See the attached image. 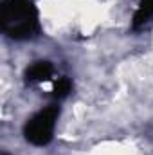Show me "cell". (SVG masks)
<instances>
[{
    "mask_svg": "<svg viewBox=\"0 0 153 155\" xmlns=\"http://www.w3.org/2000/svg\"><path fill=\"white\" fill-rule=\"evenodd\" d=\"M0 27L11 40H33L41 31L40 13L34 0H2Z\"/></svg>",
    "mask_w": 153,
    "mask_h": 155,
    "instance_id": "obj_1",
    "label": "cell"
},
{
    "mask_svg": "<svg viewBox=\"0 0 153 155\" xmlns=\"http://www.w3.org/2000/svg\"><path fill=\"white\" fill-rule=\"evenodd\" d=\"M60 117V107L49 105L31 116L24 124V137L34 146H47L54 137L56 121Z\"/></svg>",
    "mask_w": 153,
    "mask_h": 155,
    "instance_id": "obj_2",
    "label": "cell"
},
{
    "mask_svg": "<svg viewBox=\"0 0 153 155\" xmlns=\"http://www.w3.org/2000/svg\"><path fill=\"white\" fill-rule=\"evenodd\" d=\"M52 74H54L52 63L47 60H38L25 69V83H41L50 79Z\"/></svg>",
    "mask_w": 153,
    "mask_h": 155,
    "instance_id": "obj_3",
    "label": "cell"
},
{
    "mask_svg": "<svg viewBox=\"0 0 153 155\" xmlns=\"http://www.w3.org/2000/svg\"><path fill=\"white\" fill-rule=\"evenodd\" d=\"M153 18V0H139V5L132 18V29L139 31Z\"/></svg>",
    "mask_w": 153,
    "mask_h": 155,
    "instance_id": "obj_4",
    "label": "cell"
},
{
    "mask_svg": "<svg viewBox=\"0 0 153 155\" xmlns=\"http://www.w3.org/2000/svg\"><path fill=\"white\" fill-rule=\"evenodd\" d=\"M72 92V81L69 78H58L54 81V88H52V96L56 99H65L69 94Z\"/></svg>",
    "mask_w": 153,
    "mask_h": 155,
    "instance_id": "obj_5",
    "label": "cell"
}]
</instances>
